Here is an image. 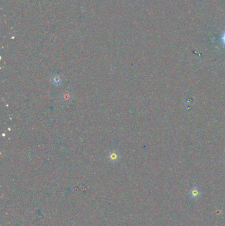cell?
<instances>
[{"mask_svg": "<svg viewBox=\"0 0 225 226\" xmlns=\"http://www.w3.org/2000/svg\"><path fill=\"white\" fill-rule=\"evenodd\" d=\"M189 194L192 198L197 199L201 196V192L196 186H193V187L191 188V189L189 192Z\"/></svg>", "mask_w": 225, "mask_h": 226, "instance_id": "cell-1", "label": "cell"}, {"mask_svg": "<svg viewBox=\"0 0 225 226\" xmlns=\"http://www.w3.org/2000/svg\"><path fill=\"white\" fill-rule=\"evenodd\" d=\"M51 82H52V84L54 85L58 86L62 84V77L60 75H58V74H54V75L52 77Z\"/></svg>", "mask_w": 225, "mask_h": 226, "instance_id": "cell-2", "label": "cell"}, {"mask_svg": "<svg viewBox=\"0 0 225 226\" xmlns=\"http://www.w3.org/2000/svg\"><path fill=\"white\" fill-rule=\"evenodd\" d=\"M108 157H109L110 160L112 161H117L118 158H119V155L117 152L116 151H112V152L110 153L109 155H108Z\"/></svg>", "mask_w": 225, "mask_h": 226, "instance_id": "cell-3", "label": "cell"}, {"mask_svg": "<svg viewBox=\"0 0 225 226\" xmlns=\"http://www.w3.org/2000/svg\"><path fill=\"white\" fill-rule=\"evenodd\" d=\"M221 40H222V44H223L225 46V32L223 33V34H222V38H221Z\"/></svg>", "mask_w": 225, "mask_h": 226, "instance_id": "cell-4", "label": "cell"}]
</instances>
